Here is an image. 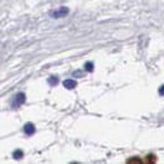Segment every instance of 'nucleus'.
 Masks as SVG:
<instances>
[{
	"instance_id": "1",
	"label": "nucleus",
	"mask_w": 164,
	"mask_h": 164,
	"mask_svg": "<svg viewBox=\"0 0 164 164\" xmlns=\"http://www.w3.org/2000/svg\"><path fill=\"white\" fill-rule=\"evenodd\" d=\"M70 13V9L66 6H61L58 8V9L56 10H52L49 13V16L50 18H54V19H58V18H65V16H67V14Z\"/></svg>"
},
{
	"instance_id": "2",
	"label": "nucleus",
	"mask_w": 164,
	"mask_h": 164,
	"mask_svg": "<svg viewBox=\"0 0 164 164\" xmlns=\"http://www.w3.org/2000/svg\"><path fill=\"white\" fill-rule=\"evenodd\" d=\"M24 102H25V94L24 92H18V94L15 95L14 100H13V102H11V107L16 109V107L22 106Z\"/></svg>"
},
{
	"instance_id": "3",
	"label": "nucleus",
	"mask_w": 164,
	"mask_h": 164,
	"mask_svg": "<svg viewBox=\"0 0 164 164\" xmlns=\"http://www.w3.org/2000/svg\"><path fill=\"white\" fill-rule=\"evenodd\" d=\"M23 130H24V133L27 134V135L31 136V135H33V134L35 133V126L33 125L32 123H27V124L24 125V129Z\"/></svg>"
},
{
	"instance_id": "4",
	"label": "nucleus",
	"mask_w": 164,
	"mask_h": 164,
	"mask_svg": "<svg viewBox=\"0 0 164 164\" xmlns=\"http://www.w3.org/2000/svg\"><path fill=\"white\" fill-rule=\"evenodd\" d=\"M76 86H77V82H76L75 80L68 78V80H65V81H63V87H66L67 90H72Z\"/></svg>"
},
{
	"instance_id": "5",
	"label": "nucleus",
	"mask_w": 164,
	"mask_h": 164,
	"mask_svg": "<svg viewBox=\"0 0 164 164\" xmlns=\"http://www.w3.org/2000/svg\"><path fill=\"white\" fill-rule=\"evenodd\" d=\"M13 157H14V159H20V158H23V150H15L14 153H13Z\"/></svg>"
},
{
	"instance_id": "6",
	"label": "nucleus",
	"mask_w": 164,
	"mask_h": 164,
	"mask_svg": "<svg viewBox=\"0 0 164 164\" xmlns=\"http://www.w3.org/2000/svg\"><path fill=\"white\" fill-rule=\"evenodd\" d=\"M85 70L87 71V72H92V71H94V63L92 62H86L85 63Z\"/></svg>"
},
{
	"instance_id": "7",
	"label": "nucleus",
	"mask_w": 164,
	"mask_h": 164,
	"mask_svg": "<svg viewBox=\"0 0 164 164\" xmlns=\"http://www.w3.org/2000/svg\"><path fill=\"white\" fill-rule=\"evenodd\" d=\"M48 83L50 86H56L57 83H58V78L57 77H54V76H52V77H49L48 78Z\"/></svg>"
},
{
	"instance_id": "8",
	"label": "nucleus",
	"mask_w": 164,
	"mask_h": 164,
	"mask_svg": "<svg viewBox=\"0 0 164 164\" xmlns=\"http://www.w3.org/2000/svg\"><path fill=\"white\" fill-rule=\"evenodd\" d=\"M159 95H160V96H164V85L159 87Z\"/></svg>"
}]
</instances>
